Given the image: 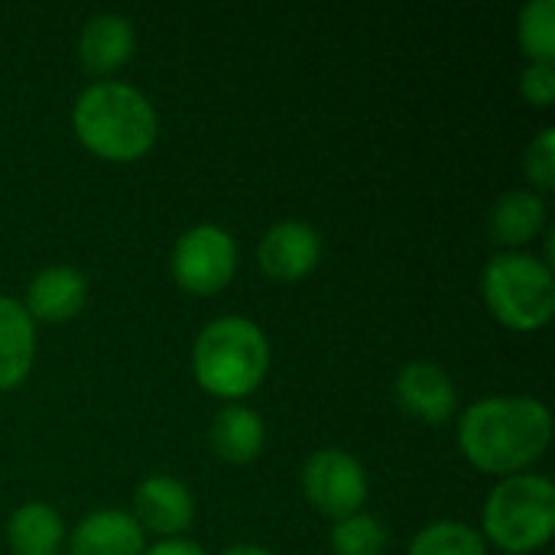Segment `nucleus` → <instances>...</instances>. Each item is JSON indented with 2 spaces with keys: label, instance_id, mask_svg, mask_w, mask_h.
<instances>
[{
  "label": "nucleus",
  "instance_id": "2",
  "mask_svg": "<svg viewBox=\"0 0 555 555\" xmlns=\"http://www.w3.org/2000/svg\"><path fill=\"white\" fill-rule=\"evenodd\" d=\"M78 140L101 159L130 163L156 143V111L150 98L117 78L81 88L72 107Z\"/></svg>",
  "mask_w": 555,
  "mask_h": 555
},
{
  "label": "nucleus",
  "instance_id": "23",
  "mask_svg": "<svg viewBox=\"0 0 555 555\" xmlns=\"http://www.w3.org/2000/svg\"><path fill=\"white\" fill-rule=\"evenodd\" d=\"M143 555H205V550L192 540H159L156 546H146Z\"/></svg>",
  "mask_w": 555,
  "mask_h": 555
},
{
  "label": "nucleus",
  "instance_id": "19",
  "mask_svg": "<svg viewBox=\"0 0 555 555\" xmlns=\"http://www.w3.org/2000/svg\"><path fill=\"white\" fill-rule=\"evenodd\" d=\"M517 39L530 62H555V0H530L520 7Z\"/></svg>",
  "mask_w": 555,
  "mask_h": 555
},
{
  "label": "nucleus",
  "instance_id": "7",
  "mask_svg": "<svg viewBox=\"0 0 555 555\" xmlns=\"http://www.w3.org/2000/svg\"><path fill=\"white\" fill-rule=\"evenodd\" d=\"M302 491L319 514L341 520L358 514L367 501V475L354 455L341 449H319L302 465Z\"/></svg>",
  "mask_w": 555,
  "mask_h": 555
},
{
  "label": "nucleus",
  "instance_id": "5",
  "mask_svg": "<svg viewBox=\"0 0 555 555\" xmlns=\"http://www.w3.org/2000/svg\"><path fill=\"white\" fill-rule=\"evenodd\" d=\"M481 293L498 322L514 332H537L555 312V280L546 260L520 250H504L488 260Z\"/></svg>",
  "mask_w": 555,
  "mask_h": 555
},
{
  "label": "nucleus",
  "instance_id": "14",
  "mask_svg": "<svg viewBox=\"0 0 555 555\" xmlns=\"http://www.w3.org/2000/svg\"><path fill=\"white\" fill-rule=\"evenodd\" d=\"M36 358V322L20 299L0 296V390H13L29 377Z\"/></svg>",
  "mask_w": 555,
  "mask_h": 555
},
{
  "label": "nucleus",
  "instance_id": "8",
  "mask_svg": "<svg viewBox=\"0 0 555 555\" xmlns=\"http://www.w3.org/2000/svg\"><path fill=\"white\" fill-rule=\"evenodd\" d=\"M322 257V237L312 224L306 221H280L273 224L257 247V260L260 270L280 283H296L302 276H309L315 270Z\"/></svg>",
  "mask_w": 555,
  "mask_h": 555
},
{
  "label": "nucleus",
  "instance_id": "3",
  "mask_svg": "<svg viewBox=\"0 0 555 555\" xmlns=\"http://www.w3.org/2000/svg\"><path fill=\"white\" fill-rule=\"evenodd\" d=\"M192 371L211 397L241 400L263 384L270 371V341L263 328L244 315L211 319L195 338Z\"/></svg>",
  "mask_w": 555,
  "mask_h": 555
},
{
  "label": "nucleus",
  "instance_id": "16",
  "mask_svg": "<svg viewBox=\"0 0 555 555\" xmlns=\"http://www.w3.org/2000/svg\"><path fill=\"white\" fill-rule=\"evenodd\" d=\"M546 224V202L533 189L504 192L491 208V234L507 247L530 244Z\"/></svg>",
  "mask_w": 555,
  "mask_h": 555
},
{
  "label": "nucleus",
  "instance_id": "12",
  "mask_svg": "<svg viewBox=\"0 0 555 555\" xmlns=\"http://www.w3.org/2000/svg\"><path fill=\"white\" fill-rule=\"evenodd\" d=\"M72 555H143L146 540L127 511H94L72 530Z\"/></svg>",
  "mask_w": 555,
  "mask_h": 555
},
{
  "label": "nucleus",
  "instance_id": "11",
  "mask_svg": "<svg viewBox=\"0 0 555 555\" xmlns=\"http://www.w3.org/2000/svg\"><path fill=\"white\" fill-rule=\"evenodd\" d=\"M88 299V280L75 270V267H46L39 270L29 286H26V299L23 309L29 312V319L36 322H65L72 315L81 312Z\"/></svg>",
  "mask_w": 555,
  "mask_h": 555
},
{
  "label": "nucleus",
  "instance_id": "13",
  "mask_svg": "<svg viewBox=\"0 0 555 555\" xmlns=\"http://www.w3.org/2000/svg\"><path fill=\"white\" fill-rule=\"evenodd\" d=\"M137 33L133 23L120 13H98L81 26L78 36V59L85 65V72L91 75H111L117 72L130 52H133Z\"/></svg>",
  "mask_w": 555,
  "mask_h": 555
},
{
  "label": "nucleus",
  "instance_id": "9",
  "mask_svg": "<svg viewBox=\"0 0 555 555\" xmlns=\"http://www.w3.org/2000/svg\"><path fill=\"white\" fill-rule=\"evenodd\" d=\"M130 517L140 524V530H153L163 540H176V533L189 530L195 517L192 491L169 475H150L133 491V511Z\"/></svg>",
  "mask_w": 555,
  "mask_h": 555
},
{
  "label": "nucleus",
  "instance_id": "24",
  "mask_svg": "<svg viewBox=\"0 0 555 555\" xmlns=\"http://www.w3.org/2000/svg\"><path fill=\"white\" fill-rule=\"evenodd\" d=\"M221 555H273L270 550H263V546H257V543H234V546H228Z\"/></svg>",
  "mask_w": 555,
  "mask_h": 555
},
{
  "label": "nucleus",
  "instance_id": "22",
  "mask_svg": "<svg viewBox=\"0 0 555 555\" xmlns=\"http://www.w3.org/2000/svg\"><path fill=\"white\" fill-rule=\"evenodd\" d=\"M520 94L537 107H550L555 98V62H530L520 72Z\"/></svg>",
  "mask_w": 555,
  "mask_h": 555
},
{
  "label": "nucleus",
  "instance_id": "20",
  "mask_svg": "<svg viewBox=\"0 0 555 555\" xmlns=\"http://www.w3.org/2000/svg\"><path fill=\"white\" fill-rule=\"evenodd\" d=\"M332 550L335 555H384L387 550V527L371 514H351L335 520L332 527Z\"/></svg>",
  "mask_w": 555,
  "mask_h": 555
},
{
  "label": "nucleus",
  "instance_id": "1",
  "mask_svg": "<svg viewBox=\"0 0 555 555\" xmlns=\"http://www.w3.org/2000/svg\"><path fill=\"white\" fill-rule=\"evenodd\" d=\"M550 406L533 397H485L459 416L462 455L485 475H520L550 449Z\"/></svg>",
  "mask_w": 555,
  "mask_h": 555
},
{
  "label": "nucleus",
  "instance_id": "15",
  "mask_svg": "<svg viewBox=\"0 0 555 555\" xmlns=\"http://www.w3.org/2000/svg\"><path fill=\"white\" fill-rule=\"evenodd\" d=\"M267 439V426L257 416V410L244 406V403H231L224 406L208 429V442L211 452L228 462V465H247L260 455Z\"/></svg>",
  "mask_w": 555,
  "mask_h": 555
},
{
  "label": "nucleus",
  "instance_id": "17",
  "mask_svg": "<svg viewBox=\"0 0 555 555\" xmlns=\"http://www.w3.org/2000/svg\"><path fill=\"white\" fill-rule=\"evenodd\" d=\"M7 543L16 555H59L62 546V517L42 501H29L10 514Z\"/></svg>",
  "mask_w": 555,
  "mask_h": 555
},
{
  "label": "nucleus",
  "instance_id": "4",
  "mask_svg": "<svg viewBox=\"0 0 555 555\" xmlns=\"http://www.w3.org/2000/svg\"><path fill=\"white\" fill-rule=\"evenodd\" d=\"M485 537L514 555L543 550L555 533V488L546 475L501 478L485 501Z\"/></svg>",
  "mask_w": 555,
  "mask_h": 555
},
{
  "label": "nucleus",
  "instance_id": "6",
  "mask_svg": "<svg viewBox=\"0 0 555 555\" xmlns=\"http://www.w3.org/2000/svg\"><path fill=\"white\" fill-rule=\"evenodd\" d=\"M169 267L185 293L215 296L231 283L237 270V244L218 224H195L179 234Z\"/></svg>",
  "mask_w": 555,
  "mask_h": 555
},
{
  "label": "nucleus",
  "instance_id": "18",
  "mask_svg": "<svg viewBox=\"0 0 555 555\" xmlns=\"http://www.w3.org/2000/svg\"><path fill=\"white\" fill-rule=\"evenodd\" d=\"M410 555H488V546L475 527L459 520H436L413 537Z\"/></svg>",
  "mask_w": 555,
  "mask_h": 555
},
{
  "label": "nucleus",
  "instance_id": "10",
  "mask_svg": "<svg viewBox=\"0 0 555 555\" xmlns=\"http://www.w3.org/2000/svg\"><path fill=\"white\" fill-rule=\"evenodd\" d=\"M393 393H397V403L413 420H423L433 426L449 423L455 416V406H459V393H455L452 377L439 364H429V361H410L397 374Z\"/></svg>",
  "mask_w": 555,
  "mask_h": 555
},
{
  "label": "nucleus",
  "instance_id": "21",
  "mask_svg": "<svg viewBox=\"0 0 555 555\" xmlns=\"http://www.w3.org/2000/svg\"><path fill=\"white\" fill-rule=\"evenodd\" d=\"M524 172H527V179L537 185V189H553L555 185V127H543L533 140H530V146H527V153H524Z\"/></svg>",
  "mask_w": 555,
  "mask_h": 555
}]
</instances>
